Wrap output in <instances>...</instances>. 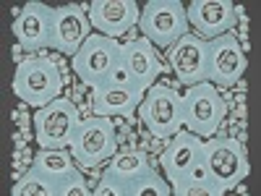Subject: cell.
I'll use <instances>...</instances> for the list:
<instances>
[{
  "mask_svg": "<svg viewBox=\"0 0 261 196\" xmlns=\"http://www.w3.org/2000/svg\"><path fill=\"white\" fill-rule=\"evenodd\" d=\"M201 173L222 193L241 186L251 173L248 152H246L243 141H238L232 136L206 139L204 149H201Z\"/></svg>",
  "mask_w": 261,
  "mask_h": 196,
  "instance_id": "cell-1",
  "label": "cell"
},
{
  "mask_svg": "<svg viewBox=\"0 0 261 196\" xmlns=\"http://www.w3.org/2000/svg\"><path fill=\"white\" fill-rule=\"evenodd\" d=\"M120 65L128 74V81L136 89L146 92L149 86L157 84V76L162 74V55L149 39L136 37L120 45Z\"/></svg>",
  "mask_w": 261,
  "mask_h": 196,
  "instance_id": "cell-14",
  "label": "cell"
},
{
  "mask_svg": "<svg viewBox=\"0 0 261 196\" xmlns=\"http://www.w3.org/2000/svg\"><path fill=\"white\" fill-rule=\"evenodd\" d=\"M172 193L175 196H222V191L204 176L201 167L196 173H191L188 178L178 181L175 186H172Z\"/></svg>",
  "mask_w": 261,
  "mask_h": 196,
  "instance_id": "cell-21",
  "label": "cell"
},
{
  "mask_svg": "<svg viewBox=\"0 0 261 196\" xmlns=\"http://www.w3.org/2000/svg\"><path fill=\"white\" fill-rule=\"evenodd\" d=\"M144 92L136 89L130 81L105 79L92 86V115L99 118H130L136 115Z\"/></svg>",
  "mask_w": 261,
  "mask_h": 196,
  "instance_id": "cell-12",
  "label": "cell"
},
{
  "mask_svg": "<svg viewBox=\"0 0 261 196\" xmlns=\"http://www.w3.org/2000/svg\"><path fill=\"white\" fill-rule=\"evenodd\" d=\"M89 183H86L81 167L76 173H71L68 178H63L58 186H55V196H89Z\"/></svg>",
  "mask_w": 261,
  "mask_h": 196,
  "instance_id": "cell-23",
  "label": "cell"
},
{
  "mask_svg": "<svg viewBox=\"0 0 261 196\" xmlns=\"http://www.w3.org/2000/svg\"><path fill=\"white\" fill-rule=\"evenodd\" d=\"M149 170H151V162H149V155H146V152L123 149V152H115L113 160L107 162L105 176L115 178V181L123 183V186H130L134 181H139L141 176H146Z\"/></svg>",
  "mask_w": 261,
  "mask_h": 196,
  "instance_id": "cell-18",
  "label": "cell"
},
{
  "mask_svg": "<svg viewBox=\"0 0 261 196\" xmlns=\"http://www.w3.org/2000/svg\"><path fill=\"white\" fill-rule=\"evenodd\" d=\"M115 152H118V131L113 118H99V115L81 118L71 141V155L79 162V167H99L110 162Z\"/></svg>",
  "mask_w": 261,
  "mask_h": 196,
  "instance_id": "cell-6",
  "label": "cell"
},
{
  "mask_svg": "<svg viewBox=\"0 0 261 196\" xmlns=\"http://www.w3.org/2000/svg\"><path fill=\"white\" fill-rule=\"evenodd\" d=\"M128 196H172V186L167 183L165 176L151 167L146 176H141L139 181H134L128 186Z\"/></svg>",
  "mask_w": 261,
  "mask_h": 196,
  "instance_id": "cell-20",
  "label": "cell"
},
{
  "mask_svg": "<svg viewBox=\"0 0 261 196\" xmlns=\"http://www.w3.org/2000/svg\"><path fill=\"white\" fill-rule=\"evenodd\" d=\"M141 8L136 0H92L89 3V24L102 37H125L134 27H139Z\"/></svg>",
  "mask_w": 261,
  "mask_h": 196,
  "instance_id": "cell-15",
  "label": "cell"
},
{
  "mask_svg": "<svg viewBox=\"0 0 261 196\" xmlns=\"http://www.w3.org/2000/svg\"><path fill=\"white\" fill-rule=\"evenodd\" d=\"M201 149H204V139L191 134L186 128H180L170 139V144L165 146L162 157H160L162 176L167 178L170 186H175L178 181L188 178L191 173H196L201 167Z\"/></svg>",
  "mask_w": 261,
  "mask_h": 196,
  "instance_id": "cell-11",
  "label": "cell"
},
{
  "mask_svg": "<svg viewBox=\"0 0 261 196\" xmlns=\"http://www.w3.org/2000/svg\"><path fill=\"white\" fill-rule=\"evenodd\" d=\"M186 16L193 34L206 42L230 34L238 24V13L230 0H193L191 6H186Z\"/></svg>",
  "mask_w": 261,
  "mask_h": 196,
  "instance_id": "cell-16",
  "label": "cell"
},
{
  "mask_svg": "<svg viewBox=\"0 0 261 196\" xmlns=\"http://www.w3.org/2000/svg\"><path fill=\"white\" fill-rule=\"evenodd\" d=\"M139 120L154 139L170 141L183 128V105L180 94L165 84H154L144 92V100L136 110Z\"/></svg>",
  "mask_w": 261,
  "mask_h": 196,
  "instance_id": "cell-5",
  "label": "cell"
},
{
  "mask_svg": "<svg viewBox=\"0 0 261 196\" xmlns=\"http://www.w3.org/2000/svg\"><path fill=\"white\" fill-rule=\"evenodd\" d=\"M246 68H248L246 50L232 32L206 42V81L214 84L217 89L220 86H235L243 79Z\"/></svg>",
  "mask_w": 261,
  "mask_h": 196,
  "instance_id": "cell-9",
  "label": "cell"
},
{
  "mask_svg": "<svg viewBox=\"0 0 261 196\" xmlns=\"http://www.w3.org/2000/svg\"><path fill=\"white\" fill-rule=\"evenodd\" d=\"M11 193L13 196H55V186L47 178H42L34 167H29L24 176L13 183Z\"/></svg>",
  "mask_w": 261,
  "mask_h": 196,
  "instance_id": "cell-22",
  "label": "cell"
},
{
  "mask_svg": "<svg viewBox=\"0 0 261 196\" xmlns=\"http://www.w3.org/2000/svg\"><path fill=\"white\" fill-rule=\"evenodd\" d=\"M92 37L89 6H58L53 21V47L73 58L81 45Z\"/></svg>",
  "mask_w": 261,
  "mask_h": 196,
  "instance_id": "cell-17",
  "label": "cell"
},
{
  "mask_svg": "<svg viewBox=\"0 0 261 196\" xmlns=\"http://www.w3.org/2000/svg\"><path fill=\"white\" fill-rule=\"evenodd\" d=\"M92 196H128V186L118 183L115 178H110V176L102 173V181L92 188Z\"/></svg>",
  "mask_w": 261,
  "mask_h": 196,
  "instance_id": "cell-24",
  "label": "cell"
},
{
  "mask_svg": "<svg viewBox=\"0 0 261 196\" xmlns=\"http://www.w3.org/2000/svg\"><path fill=\"white\" fill-rule=\"evenodd\" d=\"M32 120H34V141L39 149H71L81 115L71 100L58 97L45 107H37Z\"/></svg>",
  "mask_w": 261,
  "mask_h": 196,
  "instance_id": "cell-7",
  "label": "cell"
},
{
  "mask_svg": "<svg viewBox=\"0 0 261 196\" xmlns=\"http://www.w3.org/2000/svg\"><path fill=\"white\" fill-rule=\"evenodd\" d=\"M139 29L141 37L149 39L157 50H167L191 32L186 6L180 0H149L141 8Z\"/></svg>",
  "mask_w": 261,
  "mask_h": 196,
  "instance_id": "cell-4",
  "label": "cell"
},
{
  "mask_svg": "<svg viewBox=\"0 0 261 196\" xmlns=\"http://www.w3.org/2000/svg\"><path fill=\"white\" fill-rule=\"evenodd\" d=\"M53 21H55V8H50L47 3H39V0H29L18 11L11 27L18 47L27 50L29 55L53 47Z\"/></svg>",
  "mask_w": 261,
  "mask_h": 196,
  "instance_id": "cell-10",
  "label": "cell"
},
{
  "mask_svg": "<svg viewBox=\"0 0 261 196\" xmlns=\"http://www.w3.org/2000/svg\"><path fill=\"white\" fill-rule=\"evenodd\" d=\"M120 65V42L92 32V37L81 45V50L71 58L73 74L86 84L97 86L99 81L110 79V74Z\"/></svg>",
  "mask_w": 261,
  "mask_h": 196,
  "instance_id": "cell-8",
  "label": "cell"
},
{
  "mask_svg": "<svg viewBox=\"0 0 261 196\" xmlns=\"http://www.w3.org/2000/svg\"><path fill=\"white\" fill-rule=\"evenodd\" d=\"M172 76L183 86H193L206 81V39L188 32L165 53Z\"/></svg>",
  "mask_w": 261,
  "mask_h": 196,
  "instance_id": "cell-13",
  "label": "cell"
},
{
  "mask_svg": "<svg viewBox=\"0 0 261 196\" xmlns=\"http://www.w3.org/2000/svg\"><path fill=\"white\" fill-rule=\"evenodd\" d=\"M180 105H183V128L201 136L204 141L217 136V131L222 128L227 118V105L217 92V86L209 81L186 86V94H180Z\"/></svg>",
  "mask_w": 261,
  "mask_h": 196,
  "instance_id": "cell-2",
  "label": "cell"
},
{
  "mask_svg": "<svg viewBox=\"0 0 261 196\" xmlns=\"http://www.w3.org/2000/svg\"><path fill=\"white\" fill-rule=\"evenodd\" d=\"M13 94L32 107H45L63 94L58 65L47 58H27L13 74Z\"/></svg>",
  "mask_w": 261,
  "mask_h": 196,
  "instance_id": "cell-3",
  "label": "cell"
},
{
  "mask_svg": "<svg viewBox=\"0 0 261 196\" xmlns=\"http://www.w3.org/2000/svg\"><path fill=\"white\" fill-rule=\"evenodd\" d=\"M32 167L42 178H47L53 186H58L63 178H68L71 173L79 170V162L73 160L71 149H39L34 155Z\"/></svg>",
  "mask_w": 261,
  "mask_h": 196,
  "instance_id": "cell-19",
  "label": "cell"
}]
</instances>
